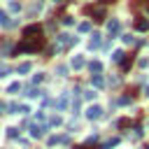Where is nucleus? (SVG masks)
<instances>
[{
	"label": "nucleus",
	"instance_id": "f257e3e1",
	"mask_svg": "<svg viewBox=\"0 0 149 149\" xmlns=\"http://www.w3.org/2000/svg\"><path fill=\"white\" fill-rule=\"evenodd\" d=\"M44 47V37H42V26L30 23L21 30V42L16 44V54H35Z\"/></svg>",
	"mask_w": 149,
	"mask_h": 149
},
{
	"label": "nucleus",
	"instance_id": "f03ea898",
	"mask_svg": "<svg viewBox=\"0 0 149 149\" xmlns=\"http://www.w3.org/2000/svg\"><path fill=\"white\" fill-rule=\"evenodd\" d=\"M86 14L95 16V21H105V19H107V16H105V7H86Z\"/></svg>",
	"mask_w": 149,
	"mask_h": 149
},
{
	"label": "nucleus",
	"instance_id": "7ed1b4c3",
	"mask_svg": "<svg viewBox=\"0 0 149 149\" xmlns=\"http://www.w3.org/2000/svg\"><path fill=\"white\" fill-rule=\"evenodd\" d=\"M86 116H88V119H100V116H102V107H100V105H91V107L86 109Z\"/></svg>",
	"mask_w": 149,
	"mask_h": 149
},
{
	"label": "nucleus",
	"instance_id": "20e7f679",
	"mask_svg": "<svg viewBox=\"0 0 149 149\" xmlns=\"http://www.w3.org/2000/svg\"><path fill=\"white\" fill-rule=\"evenodd\" d=\"M119 28H121V26H119V19H112V21L107 23V33H109L112 37H114V35L119 33Z\"/></svg>",
	"mask_w": 149,
	"mask_h": 149
},
{
	"label": "nucleus",
	"instance_id": "39448f33",
	"mask_svg": "<svg viewBox=\"0 0 149 149\" xmlns=\"http://www.w3.org/2000/svg\"><path fill=\"white\" fill-rule=\"evenodd\" d=\"M135 28H137V30H147V28H149V21H147L144 16H137V19H135Z\"/></svg>",
	"mask_w": 149,
	"mask_h": 149
},
{
	"label": "nucleus",
	"instance_id": "423d86ee",
	"mask_svg": "<svg viewBox=\"0 0 149 149\" xmlns=\"http://www.w3.org/2000/svg\"><path fill=\"white\" fill-rule=\"evenodd\" d=\"M30 135H33V137H42V135H44V126L33 123V126H30Z\"/></svg>",
	"mask_w": 149,
	"mask_h": 149
},
{
	"label": "nucleus",
	"instance_id": "0eeeda50",
	"mask_svg": "<svg viewBox=\"0 0 149 149\" xmlns=\"http://www.w3.org/2000/svg\"><path fill=\"white\" fill-rule=\"evenodd\" d=\"M130 65H133V54H126L123 61H121V70H128Z\"/></svg>",
	"mask_w": 149,
	"mask_h": 149
},
{
	"label": "nucleus",
	"instance_id": "6e6552de",
	"mask_svg": "<svg viewBox=\"0 0 149 149\" xmlns=\"http://www.w3.org/2000/svg\"><path fill=\"white\" fill-rule=\"evenodd\" d=\"M72 40H77V37H70V35H68V33H63V35H58V42H61V44H63V47H68V44H70V42H72Z\"/></svg>",
	"mask_w": 149,
	"mask_h": 149
},
{
	"label": "nucleus",
	"instance_id": "1a4fd4ad",
	"mask_svg": "<svg viewBox=\"0 0 149 149\" xmlns=\"http://www.w3.org/2000/svg\"><path fill=\"white\" fill-rule=\"evenodd\" d=\"M72 68H74V70L84 68V56H72Z\"/></svg>",
	"mask_w": 149,
	"mask_h": 149
},
{
	"label": "nucleus",
	"instance_id": "9d476101",
	"mask_svg": "<svg viewBox=\"0 0 149 149\" xmlns=\"http://www.w3.org/2000/svg\"><path fill=\"white\" fill-rule=\"evenodd\" d=\"M100 47V33H93L91 35V49H98Z\"/></svg>",
	"mask_w": 149,
	"mask_h": 149
},
{
	"label": "nucleus",
	"instance_id": "9b49d317",
	"mask_svg": "<svg viewBox=\"0 0 149 149\" xmlns=\"http://www.w3.org/2000/svg\"><path fill=\"white\" fill-rule=\"evenodd\" d=\"M91 81H93V86H98V88H100V86H105V79H102L100 74H93V77H91Z\"/></svg>",
	"mask_w": 149,
	"mask_h": 149
},
{
	"label": "nucleus",
	"instance_id": "f8f14e48",
	"mask_svg": "<svg viewBox=\"0 0 149 149\" xmlns=\"http://www.w3.org/2000/svg\"><path fill=\"white\" fill-rule=\"evenodd\" d=\"M88 68H91V72H93V74H100V70H102V65H100L98 61H93V63H91Z\"/></svg>",
	"mask_w": 149,
	"mask_h": 149
},
{
	"label": "nucleus",
	"instance_id": "ddd939ff",
	"mask_svg": "<svg viewBox=\"0 0 149 149\" xmlns=\"http://www.w3.org/2000/svg\"><path fill=\"white\" fill-rule=\"evenodd\" d=\"M123 56H126L123 51H114V56H112V61H114V63H121V61H123Z\"/></svg>",
	"mask_w": 149,
	"mask_h": 149
},
{
	"label": "nucleus",
	"instance_id": "4468645a",
	"mask_svg": "<svg viewBox=\"0 0 149 149\" xmlns=\"http://www.w3.org/2000/svg\"><path fill=\"white\" fill-rule=\"evenodd\" d=\"M30 68H33L30 63H21V65H19V72H21V74H26V72H30Z\"/></svg>",
	"mask_w": 149,
	"mask_h": 149
},
{
	"label": "nucleus",
	"instance_id": "2eb2a0df",
	"mask_svg": "<svg viewBox=\"0 0 149 149\" xmlns=\"http://www.w3.org/2000/svg\"><path fill=\"white\" fill-rule=\"evenodd\" d=\"M19 9H21V2L12 0V2H9V12H19Z\"/></svg>",
	"mask_w": 149,
	"mask_h": 149
},
{
	"label": "nucleus",
	"instance_id": "dca6fc26",
	"mask_svg": "<svg viewBox=\"0 0 149 149\" xmlns=\"http://www.w3.org/2000/svg\"><path fill=\"white\" fill-rule=\"evenodd\" d=\"M88 30H91V23H88V21L79 23V33H88Z\"/></svg>",
	"mask_w": 149,
	"mask_h": 149
},
{
	"label": "nucleus",
	"instance_id": "f3484780",
	"mask_svg": "<svg viewBox=\"0 0 149 149\" xmlns=\"http://www.w3.org/2000/svg\"><path fill=\"white\" fill-rule=\"evenodd\" d=\"M7 23H9V21H7V12L0 9V26H7Z\"/></svg>",
	"mask_w": 149,
	"mask_h": 149
},
{
	"label": "nucleus",
	"instance_id": "a211bd4d",
	"mask_svg": "<svg viewBox=\"0 0 149 149\" xmlns=\"http://www.w3.org/2000/svg\"><path fill=\"white\" fill-rule=\"evenodd\" d=\"M63 23H65V26H72V23H74V19H72V16H65V19H63Z\"/></svg>",
	"mask_w": 149,
	"mask_h": 149
},
{
	"label": "nucleus",
	"instance_id": "6ab92c4d",
	"mask_svg": "<svg viewBox=\"0 0 149 149\" xmlns=\"http://www.w3.org/2000/svg\"><path fill=\"white\" fill-rule=\"evenodd\" d=\"M65 105H68V98H65V95H63V98H61V100H58V107H61V109H63V107H65Z\"/></svg>",
	"mask_w": 149,
	"mask_h": 149
},
{
	"label": "nucleus",
	"instance_id": "aec40b11",
	"mask_svg": "<svg viewBox=\"0 0 149 149\" xmlns=\"http://www.w3.org/2000/svg\"><path fill=\"white\" fill-rule=\"evenodd\" d=\"M119 126H121V128H126V126H130V121H128V119H121V121H119Z\"/></svg>",
	"mask_w": 149,
	"mask_h": 149
},
{
	"label": "nucleus",
	"instance_id": "412c9836",
	"mask_svg": "<svg viewBox=\"0 0 149 149\" xmlns=\"http://www.w3.org/2000/svg\"><path fill=\"white\" fill-rule=\"evenodd\" d=\"M100 2H102V5H109V2H114V0H100Z\"/></svg>",
	"mask_w": 149,
	"mask_h": 149
},
{
	"label": "nucleus",
	"instance_id": "4be33fe9",
	"mask_svg": "<svg viewBox=\"0 0 149 149\" xmlns=\"http://www.w3.org/2000/svg\"><path fill=\"white\" fill-rule=\"evenodd\" d=\"M2 109H5V105H2V102H0V112H2Z\"/></svg>",
	"mask_w": 149,
	"mask_h": 149
},
{
	"label": "nucleus",
	"instance_id": "5701e85b",
	"mask_svg": "<svg viewBox=\"0 0 149 149\" xmlns=\"http://www.w3.org/2000/svg\"><path fill=\"white\" fill-rule=\"evenodd\" d=\"M74 149H86V147H74Z\"/></svg>",
	"mask_w": 149,
	"mask_h": 149
},
{
	"label": "nucleus",
	"instance_id": "b1692460",
	"mask_svg": "<svg viewBox=\"0 0 149 149\" xmlns=\"http://www.w3.org/2000/svg\"><path fill=\"white\" fill-rule=\"evenodd\" d=\"M147 95H149V86H147Z\"/></svg>",
	"mask_w": 149,
	"mask_h": 149
},
{
	"label": "nucleus",
	"instance_id": "393cba45",
	"mask_svg": "<svg viewBox=\"0 0 149 149\" xmlns=\"http://www.w3.org/2000/svg\"><path fill=\"white\" fill-rule=\"evenodd\" d=\"M142 2H147V5H149V0H142Z\"/></svg>",
	"mask_w": 149,
	"mask_h": 149
},
{
	"label": "nucleus",
	"instance_id": "a878e982",
	"mask_svg": "<svg viewBox=\"0 0 149 149\" xmlns=\"http://www.w3.org/2000/svg\"><path fill=\"white\" fill-rule=\"evenodd\" d=\"M56 2H63V0H56Z\"/></svg>",
	"mask_w": 149,
	"mask_h": 149
},
{
	"label": "nucleus",
	"instance_id": "bb28decb",
	"mask_svg": "<svg viewBox=\"0 0 149 149\" xmlns=\"http://www.w3.org/2000/svg\"><path fill=\"white\" fill-rule=\"evenodd\" d=\"M147 149H149V147H147Z\"/></svg>",
	"mask_w": 149,
	"mask_h": 149
}]
</instances>
